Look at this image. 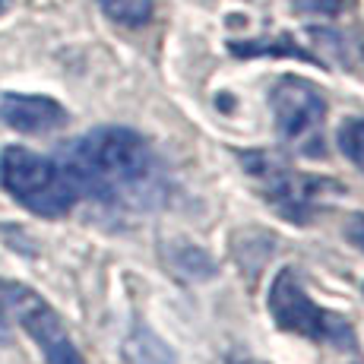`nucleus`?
I'll use <instances>...</instances> for the list:
<instances>
[{
	"label": "nucleus",
	"mask_w": 364,
	"mask_h": 364,
	"mask_svg": "<svg viewBox=\"0 0 364 364\" xmlns=\"http://www.w3.org/2000/svg\"><path fill=\"white\" fill-rule=\"evenodd\" d=\"M58 162L80 197L114 213H149L168 197V171L156 146L130 127H95L70 139Z\"/></svg>",
	"instance_id": "obj_1"
},
{
	"label": "nucleus",
	"mask_w": 364,
	"mask_h": 364,
	"mask_svg": "<svg viewBox=\"0 0 364 364\" xmlns=\"http://www.w3.org/2000/svg\"><path fill=\"white\" fill-rule=\"evenodd\" d=\"M237 162H241L247 178H254L260 197L269 203L285 222L307 225L314 215L323 213L342 193V187L336 184L333 178L298 171V168H291L289 159H282L279 152H266V149L237 152Z\"/></svg>",
	"instance_id": "obj_2"
},
{
	"label": "nucleus",
	"mask_w": 364,
	"mask_h": 364,
	"mask_svg": "<svg viewBox=\"0 0 364 364\" xmlns=\"http://www.w3.org/2000/svg\"><path fill=\"white\" fill-rule=\"evenodd\" d=\"M266 311L272 323L282 333H291L298 339H307L314 346H330L339 352L358 348V333L346 314H336L330 307L317 304L304 289V279L295 266H282L269 282Z\"/></svg>",
	"instance_id": "obj_3"
},
{
	"label": "nucleus",
	"mask_w": 364,
	"mask_h": 364,
	"mask_svg": "<svg viewBox=\"0 0 364 364\" xmlns=\"http://www.w3.org/2000/svg\"><path fill=\"white\" fill-rule=\"evenodd\" d=\"M0 187L41 219H64L80 203V191L67 168L26 146H6L0 152Z\"/></svg>",
	"instance_id": "obj_4"
},
{
	"label": "nucleus",
	"mask_w": 364,
	"mask_h": 364,
	"mask_svg": "<svg viewBox=\"0 0 364 364\" xmlns=\"http://www.w3.org/2000/svg\"><path fill=\"white\" fill-rule=\"evenodd\" d=\"M269 108L276 133L298 156H323L326 99L304 76H282L269 89Z\"/></svg>",
	"instance_id": "obj_5"
},
{
	"label": "nucleus",
	"mask_w": 364,
	"mask_h": 364,
	"mask_svg": "<svg viewBox=\"0 0 364 364\" xmlns=\"http://www.w3.org/2000/svg\"><path fill=\"white\" fill-rule=\"evenodd\" d=\"M13 323L23 326L26 336L38 346L41 358L48 364H86L82 352L76 348L73 336L67 333L60 314L38 291L26 289V285L19 289L16 307H13Z\"/></svg>",
	"instance_id": "obj_6"
},
{
	"label": "nucleus",
	"mask_w": 364,
	"mask_h": 364,
	"mask_svg": "<svg viewBox=\"0 0 364 364\" xmlns=\"http://www.w3.org/2000/svg\"><path fill=\"white\" fill-rule=\"evenodd\" d=\"M0 121L16 133H54L70 121L67 108L48 95H26V92H0Z\"/></svg>",
	"instance_id": "obj_7"
},
{
	"label": "nucleus",
	"mask_w": 364,
	"mask_h": 364,
	"mask_svg": "<svg viewBox=\"0 0 364 364\" xmlns=\"http://www.w3.org/2000/svg\"><path fill=\"white\" fill-rule=\"evenodd\" d=\"M124 358L130 364H178V352L152 326L136 323L124 339Z\"/></svg>",
	"instance_id": "obj_8"
},
{
	"label": "nucleus",
	"mask_w": 364,
	"mask_h": 364,
	"mask_svg": "<svg viewBox=\"0 0 364 364\" xmlns=\"http://www.w3.org/2000/svg\"><path fill=\"white\" fill-rule=\"evenodd\" d=\"M165 260L171 266L174 276L187 279V282H203V279L215 276V263L200 244L191 241H171L165 250Z\"/></svg>",
	"instance_id": "obj_9"
},
{
	"label": "nucleus",
	"mask_w": 364,
	"mask_h": 364,
	"mask_svg": "<svg viewBox=\"0 0 364 364\" xmlns=\"http://www.w3.org/2000/svg\"><path fill=\"white\" fill-rule=\"evenodd\" d=\"M228 51L235 58H295L307 60V64H317L311 51L298 45L289 35H272V38H247V41H228Z\"/></svg>",
	"instance_id": "obj_10"
},
{
	"label": "nucleus",
	"mask_w": 364,
	"mask_h": 364,
	"mask_svg": "<svg viewBox=\"0 0 364 364\" xmlns=\"http://www.w3.org/2000/svg\"><path fill=\"white\" fill-rule=\"evenodd\" d=\"M99 6L111 23L127 29H143L156 13V0H99Z\"/></svg>",
	"instance_id": "obj_11"
},
{
	"label": "nucleus",
	"mask_w": 364,
	"mask_h": 364,
	"mask_svg": "<svg viewBox=\"0 0 364 364\" xmlns=\"http://www.w3.org/2000/svg\"><path fill=\"white\" fill-rule=\"evenodd\" d=\"M336 143H339L342 156L364 174V117H348V121H342L339 133H336Z\"/></svg>",
	"instance_id": "obj_12"
},
{
	"label": "nucleus",
	"mask_w": 364,
	"mask_h": 364,
	"mask_svg": "<svg viewBox=\"0 0 364 364\" xmlns=\"http://www.w3.org/2000/svg\"><path fill=\"white\" fill-rule=\"evenodd\" d=\"M19 282H6L0 279V342L10 339V330H13V307H16V298H19Z\"/></svg>",
	"instance_id": "obj_13"
},
{
	"label": "nucleus",
	"mask_w": 364,
	"mask_h": 364,
	"mask_svg": "<svg viewBox=\"0 0 364 364\" xmlns=\"http://www.w3.org/2000/svg\"><path fill=\"white\" fill-rule=\"evenodd\" d=\"M298 13H311V16H339L346 0H291Z\"/></svg>",
	"instance_id": "obj_14"
},
{
	"label": "nucleus",
	"mask_w": 364,
	"mask_h": 364,
	"mask_svg": "<svg viewBox=\"0 0 364 364\" xmlns=\"http://www.w3.org/2000/svg\"><path fill=\"white\" fill-rule=\"evenodd\" d=\"M342 235H346V241L352 244L355 250H361V254H364V213L348 215V222H346V228H342Z\"/></svg>",
	"instance_id": "obj_15"
},
{
	"label": "nucleus",
	"mask_w": 364,
	"mask_h": 364,
	"mask_svg": "<svg viewBox=\"0 0 364 364\" xmlns=\"http://www.w3.org/2000/svg\"><path fill=\"white\" fill-rule=\"evenodd\" d=\"M6 10H10V0H0V16H4Z\"/></svg>",
	"instance_id": "obj_16"
},
{
	"label": "nucleus",
	"mask_w": 364,
	"mask_h": 364,
	"mask_svg": "<svg viewBox=\"0 0 364 364\" xmlns=\"http://www.w3.org/2000/svg\"><path fill=\"white\" fill-rule=\"evenodd\" d=\"M355 364H364V358H361V361H355Z\"/></svg>",
	"instance_id": "obj_17"
}]
</instances>
